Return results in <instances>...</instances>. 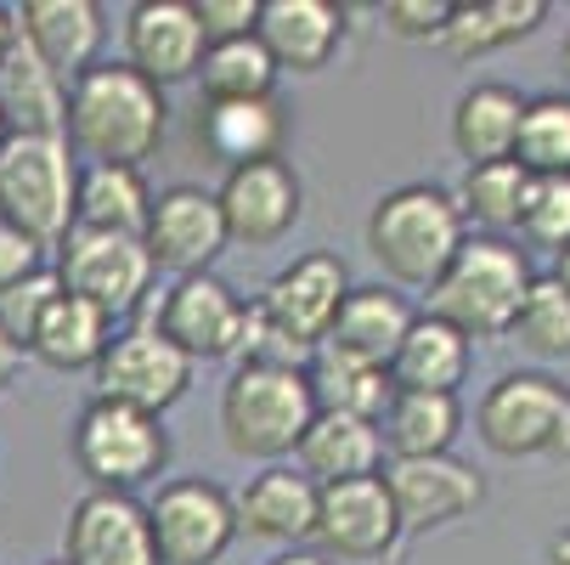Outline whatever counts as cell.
I'll return each instance as SVG.
<instances>
[{
    "label": "cell",
    "mask_w": 570,
    "mask_h": 565,
    "mask_svg": "<svg viewBox=\"0 0 570 565\" xmlns=\"http://www.w3.org/2000/svg\"><path fill=\"white\" fill-rule=\"evenodd\" d=\"M514 165L542 182V176H570V91H542L525 97L520 136H514Z\"/></svg>",
    "instance_id": "e575fe53"
},
{
    "label": "cell",
    "mask_w": 570,
    "mask_h": 565,
    "mask_svg": "<svg viewBox=\"0 0 570 565\" xmlns=\"http://www.w3.org/2000/svg\"><path fill=\"white\" fill-rule=\"evenodd\" d=\"M548 23V0H485V7H452V23L441 29V46L452 62H480L503 46L531 40Z\"/></svg>",
    "instance_id": "f1b7e54d"
},
{
    "label": "cell",
    "mask_w": 570,
    "mask_h": 565,
    "mask_svg": "<svg viewBox=\"0 0 570 565\" xmlns=\"http://www.w3.org/2000/svg\"><path fill=\"white\" fill-rule=\"evenodd\" d=\"M311 419H316V396L305 368L237 362L232 379L220 384V436L237 458H255V464L294 458Z\"/></svg>",
    "instance_id": "277c9868"
},
{
    "label": "cell",
    "mask_w": 570,
    "mask_h": 565,
    "mask_svg": "<svg viewBox=\"0 0 570 565\" xmlns=\"http://www.w3.org/2000/svg\"><path fill=\"white\" fill-rule=\"evenodd\" d=\"M413 305H406V294H395L390 283H362L345 294L340 316H334V329L322 345H334L356 362H373V368H390L395 345L406 340V329H413Z\"/></svg>",
    "instance_id": "603a6c76"
},
{
    "label": "cell",
    "mask_w": 570,
    "mask_h": 565,
    "mask_svg": "<svg viewBox=\"0 0 570 565\" xmlns=\"http://www.w3.org/2000/svg\"><path fill=\"white\" fill-rule=\"evenodd\" d=\"M198 91H204V103H261V97H277V62L266 57V46L255 35L249 40H220L198 62Z\"/></svg>",
    "instance_id": "836d02e7"
},
{
    "label": "cell",
    "mask_w": 570,
    "mask_h": 565,
    "mask_svg": "<svg viewBox=\"0 0 570 565\" xmlns=\"http://www.w3.org/2000/svg\"><path fill=\"white\" fill-rule=\"evenodd\" d=\"M226 237L243 250H266L299 226L305 215V182L288 158H255V165H237L220 176L215 187Z\"/></svg>",
    "instance_id": "4fadbf2b"
},
{
    "label": "cell",
    "mask_w": 570,
    "mask_h": 565,
    "mask_svg": "<svg viewBox=\"0 0 570 565\" xmlns=\"http://www.w3.org/2000/svg\"><path fill=\"white\" fill-rule=\"evenodd\" d=\"M232 515L237 537L305 548L316 526V480H305L294 464H266L261 475L243 480V493H232Z\"/></svg>",
    "instance_id": "d6986e66"
},
{
    "label": "cell",
    "mask_w": 570,
    "mask_h": 565,
    "mask_svg": "<svg viewBox=\"0 0 570 565\" xmlns=\"http://www.w3.org/2000/svg\"><path fill=\"white\" fill-rule=\"evenodd\" d=\"M226 221L209 187H165L153 193V215L141 226V250L153 261V272H170V277H198L215 272V261L226 255Z\"/></svg>",
    "instance_id": "5bb4252c"
},
{
    "label": "cell",
    "mask_w": 570,
    "mask_h": 565,
    "mask_svg": "<svg viewBox=\"0 0 570 565\" xmlns=\"http://www.w3.org/2000/svg\"><path fill=\"white\" fill-rule=\"evenodd\" d=\"M509 340L520 351H531L537 362H564L570 357V294L553 283V277H537L520 316H514V329Z\"/></svg>",
    "instance_id": "d590c367"
},
{
    "label": "cell",
    "mask_w": 570,
    "mask_h": 565,
    "mask_svg": "<svg viewBox=\"0 0 570 565\" xmlns=\"http://www.w3.org/2000/svg\"><path fill=\"white\" fill-rule=\"evenodd\" d=\"M7 136H12V130H7V119H0V142H7Z\"/></svg>",
    "instance_id": "c3c4849f"
},
{
    "label": "cell",
    "mask_w": 570,
    "mask_h": 565,
    "mask_svg": "<svg viewBox=\"0 0 570 565\" xmlns=\"http://www.w3.org/2000/svg\"><path fill=\"white\" fill-rule=\"evenodd\" d=\"M266 565H334V559H322L316 548H283V554H272Z\"/></svg>",
    "instance_id": "7bdbcfd3"
},
{
    "label": "cell",
    "mask_w": 570,
    "mask_h": 565,
    "mask_svg": "<svg viewBox=\"0 0 570 565\" xmlns=\"http://www.w3.org/2000/svg\"><path fill=\"white\" fill-rule=\"evenodd\" d=\"M531 283H537L531 255L514 244V237L469 232L463 250L452 255V266L430 289V316H441L446 329H458L469 345L474 340H509Z\"/></svg>",
    "instance_id": "3957f363"
},
{
    "label": "cell",
    "mask_w": 570,
    "mask_h": 565,
    "mask_svg": "<svg viewBox=\"0 0 570 565\" xmlns=\"http://www.w3.org/2000/svg\"><path fill=\"white\" fill-rule=\"evenodd\" d=\"M458 436H463L458 396H406V390H395L384 419H379V441H384L390 458H435V452H452Z\"/></svg>",
    "instance_id": "4dcf8cb0"
},
{
    "label": "cell",
    "mask_w": 570,
    "mask_h": 565,
    "mask_svg": "<svg viewBox=\"0 0 570 565\" xmlns=\"http://www.w3.org/2000/svg\"><path fill=\"white\" fill-rule=\"evenodd\" d=\"M209 40L198 29L193 0H136L125 12V57L141 79H153L158 91L181 86V79H198Z\"/></svg>",
    "instance_id": "ac0fdd59"
},
{
    "label": "cell",
    "mask_w": 570,
    "mask_h": 565,
    "mask_svg": "<svg viewBox=\"0 0 570 565\" xmlns=\"http://www.w3.org/2000/svg\"><path fill=\"white\" fill-rule=\"evenodd\" d=\"M108 340H114V322L97 305L73 300V294H57L51 311H46V322L35 329L29 357L46 362V368H57V373H79V368H97L102 362Z\"/></svg>",
    "instance_id": "1f68e13d"
},
{
    "label": "cell",
    "mask_w": 570,
    "mask_h": 565,
    "mask_svg": "<svg viewBox=\"0 0 570 565\" xmlns=\"http://www.w3.org/2000/svg\"><path fill=\"white\" fill-rule=\"evenodd\" d=\"M147 215H153V187H147L141 171H130V165H79L73 226L141 237Z\"/></svg>",
    "instance_id": "83f0119b"
},
{
    "label": "cell",
    "mask_w": 570,
    "mask_h": 565,
    "mask_svg": "<svg viewBox=\"0 0 570 565\" xmlns=\"http://www.w3.org/2000/svg\"><path fill=\"white\" fill-rule=\"evenodd\" d=\"M463 237H469V226H463L452 193L435 182L390 187L367 215V255L390 277V289H424L430 294L435 277L463 250Z\"/></svg>",
    "instance_id": "7a4b0ae2"
},
{
    "label": "cell",
    "mask_w": 570,
    "mask_h": 565,
    "mask_svg": "<svg viewBox=\"0 0 570 565\" xmlns=\"http://www.w3.org/2000/svg\"><path fill=\"white\" fill-rule=\"evenodd\" d=\"M351 289H356L351 266L334 250H305V255H294L288 266L272 272V283L255 300V316L266 322V329H277L283 340L316 351L322 340H328V329H334V316H340Z\"/></svg>",
    "instance_id": "8fae6325"
},
{
    "label": "cell",
    "mask_w": 570,
    "mask_h": 565,
    "mask_svg": "<svg viewBox=\"0 0 570 565\" xmlns=\"http://www.w3.org/2000/svg\"><path fill=\"white\" fill-rule=\"evenodd\" d=\"M311 543H316L322 559H334V565L384 559V554L401 543V520H395V504H390L384 475L340 480V487H316Z\"/></svg>",
    "instance_id": "9a60e30c"
},
{
    "label": "cell",
    "mask_w": 570,
    "mask_h": 565,
    "mask_svg": "<svg viewBox=\"0 0 570 565\" xmlns=\"http://www.w3.org/2000/svg\"><path fill=\"white\" fill-rule=\"evenodd\" d=\"M79 158L62 136H7L0 142V221L51 255L73 232Z\"/></svg>",
    "instance_id": "5b68a950"
},
{
    "label": "cell",
    "mask_w": 570,
    "mask_h": 565,
    "mask_svg": "<svg viewBox=\"0 0 570 565\" xmlns=\"http://www.w3.org/2000/svg\"><path fill=\"white\" fill-rule=\"evenodd\" d=\"M0 119L12 136H62L68 125V79H57L23 40L0 62Z\"/></svg>",
    "instance_id": "484cf974"
},
{
    "label": "cell",
    "mask_w": 570,
    "mask_h": 565,
    "mask_svg": "<svg viewBox=\"0 0 570 565\" xmlns=\"http://www.w3.org/2000/svg\"><path fill=\"white\" fill-rule=\"evenodd\" d=\"M474 430L498 458H570V384L542 368L503 373L480 396Z\"/></svg>",
    "instance_id": "52a82bcc"
},
{
    "label": "cell",
    "mask_w": 570,
    "mask_h": 565,
    "mask_svg": "<svg viewBox=\"0 0 570 565\" xmlns=\"http://www.w3.org/2000/svg\"><path fill=\"white\" fill-rule=\"evenodd\" d=\"M51 255H57L51 272H57L62 294L97 305L108 322L141 311V300L153 294V261H147V250H141V237L73 226Z\"/></svg>",
    "instance_id": "9c48e42d"
},
{
    "label": "cell",
    "mask_w": 570,
    "mask_h": 565,
    "mask_svg": "<svg viewBox=\"0 0 570 565\" xmlns=\"http://www.w3.org/2000/svg\"><path fill=\"white\" fill-rule=\"evenodd\" d=\"M62 294V283H57V272L51 266H40L35 277H23V283H12L7 294H0V334H7L23 357H29V345H35V329L46 322V311H51V300Z\"/></svg>",
    "instance_id": "74e56055"
},
{
    "label": "cell",
    "mask_w": 570,
    "mask_h": 565,
    "mask_svg": "<svg viewBox=\"0 0 570 565\" xmlns=\"http://www.w3.org/2000/svg\"><path fill=\"white\" fill-rule=\"evenodd\" d=\"M255 40L277 62V74H322L345 46V7L334 0H261Z\"/></svg>",
    "instance_id": "44dd1931"
},
{
    "label": "cell",
    "mask_w": 570,
    "mask_h": 565,
    "mask_svg": "<svg viewBox=\"0 0 570 565\" xmlns=\"http://www.w3.org/2000/svg\"><path fill=\"white\" fill-rule=\"evenodd\" d=\"M12 18H18V40L57 79H79L108 40V12L97 0H23Z\"/></svg>",
    "instance_id": "ffe728a7"
},
{
    "label": "cell",
    "mask_w": 570,
    "mask_h": 565,
    "mask_svg": "<svg viewBox=\"0 0 570 565\" xmlns=\"http://www.w3.org/2000/svg\"><path fill=\"white\" fill-rule=\"evenodd\" d=\"M559 68H564V86H570V29H564V40H559Z\"/></svg>",
    "instance_id": "7dc6e473"
},
{
    "label": "cell",
    "mask_w": 570,
    "mask_h": 565,
    "mask_svg": "<svg viewBox=\"0 0 570 565\" xmlns=\"http://www.w3.org/2000/svg\"><path fill=\"white\" fill-rule=\"evenodd\" d=\"M305 379H311V396H316V413H345V419H367L379 425L384 408H390V373L373 368V362H356L334 345H316L311 362H305Z\"/></svg>",
    "instance_id": "f546056e"
},
{
    "label": "cell",
    "mask_w": 570,
    "mask_h": 565,
    "mask_svg": "<svg viewBox=\"0 0 570 565\" xmlns=\"http://www.w3.org/2000/svg\"><path fill=\"white\" fill-rule=\"evenodd\" d=\"M548 277H553V283L570 294V250H564V255H553V272H548Z\"/></svg>",
    "instance_id": "bcb514c9"
},
{
    "label": "cell",
    "mask_w": 570,
    "mask_h": 565,
    "mask_svg": "<svg viewBox=\"0 0 570 565\" xmlns=\"http://www.w3.org/2000/svg\"><path fill=\"white\" fill-rule=\"evenodd\" d=\"M384 487L395 504L401 532H435L452 526L463 515H474L485 504V480L474 464H463L458 452H435V458H384Z\"/></svg>",
    "instance_id": "2e32d148"
},
{
    "label": "cell",
    "mask_w": 570,
    "mask_h": 565,
    "mask_svg": "<svg viewBox=\"0 0 570 565\" xmlns=\"http://www.w3.org/2000/svg\"><path fill=\"white\" fill-rule=\"evenodd\" d=\"M294 469L316 487H340V480H362L384 469V441L379 425L345 419V413H316L311 430L294 447Z\"/></svg>",
    "instance_id": "d4e9b609"
},
{
    "label": "cell",
    "mask_w": 570,
    "mask_h": 565,
    "mask_svg": "<svg viewBox=\"0 0 570 565\" xmlns=\"http://www.w3.org/2000/svg\"><path fill=\"white\" fill-rule=\"evenodd\" d=\"M23 362H29V357H23V351H18V345L7 340V334H0V396H7V390L18 384V373H23Z\"/></svg>",
    "instance_id": "b9f144b4"
},
{
    "label": "cell",
    "mask_w": 570,
    "mask_h": 565,
    "mask_svg": "<svg viewBox=\"0 0 570 565\" xmlns=\"http://www.w3.org/2000/svg\"><path fill=\"white\" fill-rule=\"evenodd\" d=\"M46 565H62V559H46Z\"/></svg>",
    "instance_id": "681fc988"
},
{
    "label": "cell",
    "mask_w": 570,
    "mask_h": 565,
    "mask_svg": "<svg viewBox=\"0 0 570 565\" xmlns=\"http://www.w3.org/2000/svg\"><path fill=\"white\" fill-rule=\"evenodd\" d=\"M525 198H531V176L514 165V158H498V165H469L463 182H458V193H452L463 226L474 221L485 237H509V232H520Z\"/></svg>",
    "instance_id": "d6a6232c"
},
{
    "label": "cell",
    "mask_w": 570,
    "mask_h": 565,
    "mask_svg": "<svg viewBox=\"0 0 570 565\" xmlns=\"http://www.w3.org/2000/svg\"><path fill=\"white\" fill-rule=\"evenodd\" d=\"M548 565H570V526L548 537Z\"/></svg>",
    "instance_id": "ee69618b"
},
{
    "label": "cell",
    "mask_w": 570,
    "mask_h": 565,
    "mask_svg": "<svg viewBox=\"0 0 570 565\" xmlns=\"http://www.w3.org/2000/svg\"><path fill=\"white\" fill-rule=\"evenodd\" d=\"M384 373H390V390H406V396H458V384L469 379V340L446 329L441 316L419 311Z\"/></svg>",
    "instance_id": "cb8c5ba5"
},
{
    "label": "cell",
    "mask_w": 570,
    "mask_h": 565,
    "mask_svg": "<svg viewBox=\"0 0 570 565\" xmlns=\"http://www.w3.org/2000/svg\"><path fill=\"white\" fill-rule=\"evenodd\" d=\"M147 526H153L158 565H220L226 548L237 543L232 493L204 475L165 480L147 498Z\"/></svg>",
    "instance_id": "30bf717a"
},
{
    "label": "cell",
    "mask_w": 570,
    "mask_h": 565,
    "mask_svg": "<svg viewBox=\"0 0 570 565\" xmlns=\"http://www.w3.org/2000/svg\"><path fill=\"white\" fill-rule=\"evenodd\" d=\"M520 237L531 250H548V255L570 250V176L531 182V198H525V215H520Z\"/></svg>",
    "instance_id": "8d00e7d4"
},
{
    "label": "cell",
    "mask_w": 570,
    "mask_h": 565,
    "mask_svg": "<svg viewBox=\"0 0 570 565\" xmlns=\"http://www.w3.org/2000/svg\"><path fill=\"white\" fill-rule=\"evenodd\" d=\"M170 130V103L165 91L141 79L130 62H91L79 79H68V125L62 142L73 158L91 165H130L141 171V158L158 153Z\"/></svg>",
    "instance_id": "6da1fadb"
},
{
    "label": "cell",
    "mask_w": 570,
    "mask_h": 565,
    "mask_svg": "<svg viewBox=\"0 0 570 565\" xmlns=\"http://www.w3.org/2000/svg\"><path fill=\"white\" fill-rule=\"evenodd\" d=\"M141 322H153L193 368L198 362H226L243 351L249 334V300H243L220 272H198V277H176L165 294L141 300Z\"/></svg>",
    "instance_id": "ba28073f"
},
{
    "label": "cell",
    "mask_w": 570,
    "mask_h": 565,
    "mask_svg": "<svg viewBox=\"0 0 570 565\" xmlns=\"http://www.w3.org/2000/svg\"><path fill=\"white\" fill-rule=\"evenodd\" d=\"M97 379V396L102 401H125L136 413H153L165 419L176 401L193 390V362L153 329V322H130L119 329L102 351V362L91 368Z\"/></svg>",
    "instance_id": "7c38bea8"
},
{
    "label": "cell",
    "mask_w": 570,
    "mask_h": 565,
    "mask_svg": "<svg viewBox=\"0 0 570 565\" xmlns=\"http://www.w3.org/2000/svg\"><path fill=\"white\" fill-rule=\"evenodd\" d=\"M193 12H198L204 40L220 46V40H249V35H255L261 0H193Z\"/></svg>",
    "instance_id": "ab89813d"
},
{
    "label": "cell",
    "mask_w": 570,
    "mask_h": 565,
    "mask_svg": "<svg viewBox=\"0 0 570 565\" xmlns=\"http://www.w3.org/2000/svg\"><path fill=\"white\" fill-rule=\"evenodd\" d=\"M288 142V114L277 97L261 103H204L198 108V147L220 158L226 171L255 165V158H283Z\"/></svg>",
    "instance_id": "7402d4cb"
},
{
    "label": "cell",
    "mask_w": 570,
    "mask_h": 565,
    "mask_svg": "<svg viewBox=\"0 0 570 565\" xmlns=\"http://www.w3.org/2000/svg\"><path fill=\"white\" fill-rule=\"evenodd\" d=\"M68 458L91 480V493H130L136 498V487L165 475L170 430H165V419L136 413L125 401L91 396L86 408H79L73 430H68Z\"/></svg>",
    "instance_id": "8992f818"
},
{
    "label": "cell",
    "mask_w": 570,
    "mask_h": 565,
    "mask_svg": "<svg viewBox=\"0 0 570 565\" xmlns=\"http://www.w3.org/2000/svg\"><path fill=\"white\" fill-rule=\"evenodd\" d=\"M452 23V0H384V29L395 40H441Z\"/></svg>",
    "instance_id": "f35d334b"
},
{
    "label": "cell",
    "mask_w": 570,
    "mask_h": 565,
    "mask_svg": "<svg viewBox=\"0 0 570 565\" xmlns=\"http://www.w3.org/2000/svg\"><path fill=\"white\" fill-rule=\"evenodd\" d=\"M40 266H51L46 250L35 244V237H23L18 226L0 221V294H7L12 283H23V277H35Z\"/></svg>",
    "instance_id": "60d3db41"
},
{
    "label": "cell",
    "mask_w": 570,
    "mask_h": 565,
    "mask_svg": "<svg viewBox=\"0 0 570 565\" xmlns=\"http://www.w3.org/2000/svg\"><path fill=\"white\" fill-rule=\"evenodd\" d=\"M12 40H18V18L0 7V62H7V51H12Z\"/></svg>",
    "instance_id": "f6af8a7d"
},
{
    "label": "cell",
    "mask_w": 570,
    "mask_h": 565,
    "mask_svg": "<svg viewBox=\"0 0 570 565\" xmlns=\"http://www.w3.org/2000/svg\"><path fill=\"white\" fill-rule=\"evenodd\" d=\"M62 565H158L147 504L130 493H86L62 520Z\"/></svg>",
    "instance_id": "e0dca14e"
},
{
    "label": "cell",
    "mask_w": 570,
    "mask_h": 565,
    "mask_svg": "<svg viewBox=\"0 0 570 565\" xmlns=\"http://www.w3.org/2000/svg\"><path fill=\"white\" fill-rule=\"evenodd\" d=\"M520 114L525 97L503 79H474V86L458 97L452 108V147L469 165H498V158H514V136H520Z\"/></svg>",
    "instance_id": "4316f807"
}]
</instances>
